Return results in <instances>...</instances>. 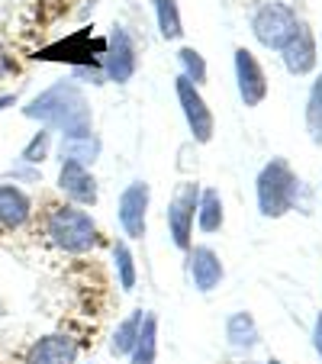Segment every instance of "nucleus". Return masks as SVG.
Instances as JSON below:
<instances>
[{
  "label": "nucleus",
  "instance_id": "6",
  "mask_svg": "<svg viewBox=\"0 0 322 364\" xmlns=\"http://www.w3.org/2000/svg\"><path fill=\"white\" fill-rule=\"evenodd\" d=\"M174 90H178L181 110H184V119H187V126H190L193 139H197L200 145H206L213 139V132H216V119H213V113H210V107H206L203 94H200L197 84H190L184 75L174 81Z\"/></svg>",
  "mask_w": 322,
  "mask_h": 364
},
{
  "label": "nucleus",
  "instance_id": "16",
  "mask_svg": "<svg viewBox=\"0 0 322 364\" xmlns=\"http://www.w3.org/2000/svg\"><path fill=\"white\" fill-rule=\"evenodd\" d=\"M132 364H155V355H158V319L151 316H142V329H139V338L132 345Z\"/></svg>",
  "mask_w": 322,
  "mask_h": 364
},
{
  "label": "nucleus",
  "instance_id": "11",
  "mask_svg": "<svg viewBox=\"0 0 322 364\" xmlns=\"http://www.w3.org/2000/svg\"><path fill=\"white\" fill-rule=\"evenodd\" d=\"M58 191L65 197H71L75 203L94 206L97 203V181L90 174V168L77 165V161H62V171H58Z\"/></svg>",
  "mask_w": 322,
  "mask_h": 364
},
{
  "label": "nucleus",
  "instance_id": "17",
  "mask_svg": "<svg viewBox=\"0 0 322 364\" xmlns=\"http://www.w3.org/2000/svg\"><path fill=\"white\" fill-rule=\"evenodd\" d=\"M151 7H155V20H158V33H161V39L174 42V39L184 36L178 0H151Z\"/></svg>",
  "mask_w": 322,
  "mask_h": 364
},
{
  "label": "nucleus",
  "instance_id": "1",
  "mask_svg": "<svg viewBox=\"0 0 322 364\" xmlns=\"http://www.w3.org/2000/svg\"><path fill=\"white\" fill-rule=\"evenodd\" d=\"M23 117L29 119H39L45 123L48 129H62L65 136H87L90 132V107H87V97L81 94V87L71 81H58L39 94L29 107H23Z\"/></svg>",
  "mask_w": 322,
  "mask_h": 364
},
{
  "label": "nucleus",
  "instance_id": "23",
  "mask_svg": "<svg viewBox=\"0 0 322 364\" xmlns=\"http://www.w3.org/2000/svg\"><path fill=\"white\" fill-rule=\"evenodd\" d=\"M178 58H181V68H184L187 81L190 84H203L206 81V62H203V55H200L197 48H181Z\"/></svg>",
  "mask_w": 322,
  "mask_h": 364
},
{
  "label": "nucleus",
  "instance_id": "20",
  "mask_svg": "<svg viewBox=\"0 0 322 364\" xmlns=\"http://www.w3.org/2000/svg\"><path fill=\"white\" fill-rule=\"evenodd\" d=\"M139 329H142V309L139 313H132L129 319H123V323L117 326V332H113V342H110V351L113 355H129L132 345H136L139 338Z\"/></svg>",
  "mask_w": 322,
  "mask_h": 364
},
{
  "label": "nucleus",
  "instance_id": "21",
  "mask_svg": "<svg viewBox=\"0 0 322 364\" xmlns=\"http://www.w3.org/2000/svg\"><path fill=\"white\" fill-rule=\"evenodd\" d=\"M113 264H117V274H119V287L123 290L136 287V258H132L126 242H117V245H113Z\"/></svg>",
  "mask_w": 322,
  "mask_h": 364
},
{
  "label": "nucleus",
  "instance_id": "13",
  "mask_svg": "<svg viewBox=\"0 0 322 364\" xmlns=\"http://www.w3.org/2000/svg\"><path fill=\"white\" fill-rule=\"evenodd\" d=\"M77 345L68 336H45L29 348L26 364H75Z\"/></svg>",
  "mask_w": 322,
  "mask_h": 364
},
{
  "label": "nucleus",
  "instance_id": "9",
  "mask_svg": "<svg viewBox=\"0 0 322 364\" xmlns=\"http://www.w3.org/2000/svg\"><path fill=\"white\" fill-rule=\"evenodd\" d=\"M281 55H284V68H287L290 75H296V77L309 75V71L319 65V48H316L313 29H309L306 23L296 26V33L290 36V42L281 48Z\"/></svg>",
  "mask_w": 322,
  "mask_h": 364
},
{
  "label": "nucleus",
  "instance_id": "2",
  "mask_svg": "<svg viewBox=\"0 0 322 364\" xmlns=\"http://www.w3.org/2000/svg\"><path fill=\"white\" fill-rule=\"evenodd\" d=\"M296 200V174L284 159H271L258 174V210L267 220H277L294 210Z\"/></svg>",
  "mask_w": 322,
  "mask_h": 364
},
{
  "label": "nucleus",
  "instance_id": "7",
  "mask_svg": "<svg viewBox=\"0 0 322 364\" xmlns=\"http://www.w3.org/2000/svg\"><path fill=\"white\" fill-rule=\"evenodd\" d=\"M103 68H107V77L117 84H126L139 68L136 58V42L126 33V26H113L110 39H107V55H103Z\"/></svg>",
  "mask_w": 322,
  "mask_h": 364
},
{
  "label": "nucleus",
  "instance_id": "27",
  "mask_svg": "<svg viewBox=\"0 0 322 364\" xmlns=\"http://www.w3.org/2000/svg\"><path fill=\"white\" fill-rule=\"evenodd\" d=\"M16 103V94H0V113L7 110V107H14Z\"/></svg>",
  "mask_w": 322,
  "mask_h": 364
},
{
  "label": "nucleus",
  "instance_id": "24",
  "mask_svg": "<svg viewBox=\"0 0 322 364\" xmlns=\"http://www.w3.org/2000/svg\"><path fill=\"white\" fill-rule=\"evenodd\" d=\"M48 142H52V136H48V129H42V132H36L33 136V142L23 149V161H42L48 155Z\"/></svg>",
  "mask_w": 322,
  "mask_h": 364
},
{
  "label": "nucleus",
  "instance_id": "22",
  "mask_svg": "<svg viewBox=\"0 0 322 364\" xmlns=\"http://www.w3.org/2000/svg\"><path fill=\"white\" fill-rule=\"evenodd\" d=\"M306 129H309V139L316 145H322V77L313 84L309 90V103H306Z\"/></svg>",
  "mask_w": 322,
  "mask_h": 364
},
{
  "label": "nucleus",
  "instance_id": "25",
  "mask_svg": "<svg viewBox=\"0 0 322 364\" xmlns=\"http://www.w3.org/2000/svg\"><path fill=\"white\" fill-rule=\"evenodd\" d=\"M10 71H14V58H10L7 52H4V48H0V81H4V77H7Z\"/></svg>",
  "mask_w": 322,
  "mask_h": 364
},
{
  "label": "nucleus",
  "instance_id": "12",
  "mask_svg": "<svg viewBox=\"0 0 322 364\" xmlns=\"http://www.w3.org/2000/svg\"><path fill=\"white\" fill-rule=\"evenodd\" d=\"M222 274H226V271H222L220 255L213 252L210 245L190 248V277H193V284H197L200 294H210V290L220 287Z\"/></svg>",
  "mask_w": 322,
  "mask_h": 364
},
{
  "label": "nucleus",
  "instance_id": "18",
  "mask_svg": "<svg viewBox=\"0 0 322 364\" xmlns=\"http://www.w3.org/2000/svg\"><path fill=\"white\" fill-rule=\"evenodd\" d=\"M197 223H200V229H203V232H216V229L222 226V197H220V191H213V187L200 191Z\"/></svg>",
  "mask_w": 322,
  "mask_h": 364
},
{
  "label": "nucleus",
  "instance_id": "26",
  "mask_svg": "<svg viewBox=\"0 0 322 364\" xmlns=\"http://www.w3.org/2000/svg\"><path fill=\"white\" fill-rule=\"evenodd\" d=\"M313 345H316V351H319V358H322V313L316 316V329H313Z\"/></svg>",
  "mask_w": 322,
  "mask_h": 364
},
{
  "label": "nucleus",
  "instance_id": "10",
  "mask_svg": "<svg viewBox=\"0 0 322 364\" xmlns=\"http://www.w3.org/2000/svg\"><path fill=\"white\" fill-rule=\"evenodd\" d=\"M235 81H239V94L245 107H258L267 97V77L248 48H235Z\"/></svg>",
  "mask_w": 322,
  "mask_h": 364
},
{
  "label": "nucleus",
  "instance_id": "28",
  "mask_svg": "<svg viewBox=\"0 0 322 364\" xmlns=\"http://www.w3.org/2000/svg\"><path fill=\"white\" fill-rule=\"evenodd\" d=\"M271 364H281V361H271Z\"/></svg>",
  "mask_w": 322,
  "mask_h": 364
},
{
  "label": "nucleus",
  "instance_id": "4",
  "mask_svg": "<svg viewBox=\"0 0 322 364\" xmlns=\"http://www.w3.org/2000/svg\"><path fill=\"white\" fill-rule=\"evenodd\" d=\"M296 26H300L296 14L287 7V4H277V0L261 4V7L254 10V16H252L254 39H258L264 48H274V52H281V48L287 46L290 36L296 33Z\"/></svg>",
  "mask_w": 322,
  "mask_h": 364
},
{
  "label": "nucleus",
  "instance_id": "3",
  "mask_svg": "<svg viewBox=\"0 0 322 364\" xmlns=\"http://www.w3.org/2000/svg\"><path fill=\"white\" fill-rule=\"evenodd\" d=\"M48 235L58 248L71 255H84L97 245V226L84 210H75V206H58L48 213Z\"/></svg>",
  "mask_w": 322,
  "mask_h": 364
},
{
  "label": "nucleus",
  "instance_id": "15",
  "mask_svg": "<svg viewBox=\"0 0 322 364\" xmlns=\"http://www.w3.org/2000/svg\"><path fill=\"white\" fill-rule=\"evenodd\" d=\"M100 155V139L94 132L87 136H65L62 139V161H77V165H94Z\"/></svg>",
  "mask_w": 322,
  "mask_h": 364
},
{
  "label": "nucleus",
  "instance_id": "5",
  "mask_svg": "<svg viewBox=\"0 0 322 364\" xmlns=\"http://www.w3.org/2000/svg\"><path fill=\"white\" fill-rule=\"evenodd\" d=\"M197 200H200V184L197 181H184V184H178V191H174V197H171V206H168V229H171V239L181 252H190Z\"/></svg>",
  "mask_w": 322,
  "mask_h": 364
},
{
  "label": "nucleus",
  "instance_id": "14",
  "mask_svg": "<svg viewBox=\"0 0 322 364\" xmlns=\"http://www.w3.org/2000/svg\"><path fill=\"white\" fill-rule=\"evenodd\" d=\"M29 213H33V203L26 193L14 184H0V226L20 229L26 226Z\"/></svg>",
  "mask_w": 322,
  "mask_h": 364
},
{
  "label": "nucleus",
  "instance_id": "8",
  "mask_svg": "<svg viewBox=\"0 0 322 364\" xmlns=\"http://www.w3.org/2000/svg\"><path fill=\"white\" fill-rule=\"evenodd\" d=\"M149 184L145 181H132L123 193H119V226L129 239H142L145 235V216H149Z\"/></svg>",
  "mask_w": 322,
  "mask_h": 364
},
{
  "label": "nucleus",
  "instance_id": "19",
  "mask_svg": "<svg viewBox=\"0 0 322 364\" xmlns=\"http://www.w3.org/2000/svg\"><path fill=\"white\" fill-rule=\"evenodd\" d=\"M226 336H229V342H232V348H239V351L254 348V345H258V326H254L252 313H235V316H229Z\"/></svg>",
  "mask_w": 322,
  "mask_h": 364
}]
</instances>
